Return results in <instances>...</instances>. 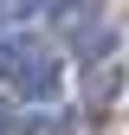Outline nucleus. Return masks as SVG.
<instances>
[{"instance_id": "obj_1", "label": "nucleus", "mask_w": 129, "mask_h": 135, "mask_svg": "<svg viewBox=\"0 0 129 135\" xmlns=\"http://www.w3.org/2000/svg\"><path fill=\"white\" fill-rule=\"evenodd\" d=\"M64 71H71L64 58H52V52H26V58H20V71L7 77V90H13V103L58 109V103H64Z\"/></svg>"}, {"instance_id": "obj_2", "label": "nucleus", "mask_w": 129, "mask_h": 135, "mask_svg": "<svg viewBox=\"0 0 129 135\" xmlns=\"http://www.w3.org/2000/svg\"><path fill=\"white\" fill-rule=\"evenodd\" d=\"M39 13H45V26H52L58 39H77V32H90L97 20H103L97 0H39Z\"/></svg>"}, {"instance_id": "obj_3", "label": "nucleus", "mask_w": 129, "mask_h": 135, "mask_svg": "<svg viewBox=\"0 0 129 135\" xmlns=\"http://www.w3.org/2000/svg\"><path fill=\"white\" fill-rule=\"evenodd\" d=\"M123 84H129V71L116 58H103V64H84V109H110L123 97Z\"/></svg>"}]
</instances>
